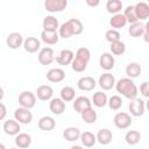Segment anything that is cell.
<instances>
[{
	"mask_svg": "<svg viewBox=\"0 0 149 149\" xmlns=\"http://www.w3.org/2000/svg\"><path fill=\"white\" fill-rule=\"evenodd\" d=\"M115 88L118 93H121L127 99H135L137 97V87L133 79L130 78H121L115 83Z\"/></svg>",
	"mask_w": 149,
	"mask_h": 149,
	"instance_id": "1",
	"label": "cell"
},
{
	"mask_svg": "<svg viewBox=\"0 0 149 149\" xmlns=\"http://www.w3.org/2000/svg\"><path fill=\"white\" fill-rule=\"evenodd\" d=\"M19 104L21 107L30 109L36 105V95L30 91H23L19 94Z\"/></svg>",
	"mask_w": 149,
	"mask_h": 149,
	"instance_id": "2",
	"label": "cell"
},
{
	"mask_svg": "<svg viewBox=\"0 0 149 149\" xmlns=\"http://www.w3.org/2000/svg\"><path fill=\"white\" fill-rule=\"evenodd\" d=\"M113 121H114V125H115L116 128H119V129H127L132 125L133 120H132V118H130V115L128 113L119 112V113H116L114 115Z\"/></svg>",
	"mask_w": 149,
	"mask_h": 149,
	"instance_id": "3",
	"label": "cell"
},
{
	"mask_svg": "<svg viewBox=\"0 0 149 149\" xmlns=\"http://www.w3.org/2000/svg\"><path fill=\"white\" fill-rule=\"evenodd\" d=\"M128 108H129V112L133 116H142L144 114V111H146L144 100H142L140 98H135V99L130 100Z\"/></svg>",
	"mask_w": 149,
	"mask_h": 149,
	"instance_id": "4",
	"label": "cell"
},
{
	"mask_svg": "<svg viewBox=\"0 0 149 149\" xmlns=\"http://www.w3.org/2000/svg\"><path fill=\"white\" fill-rule=\"evenodd\" d=\"M14 118H15V121H17L19 123L28 125L33 120V113L30 112V109L20 107L14 111Z\"/></svg>",
	"mask_w": 149,
	"mask_h": 149,
	"instance_id": "5",
	"label": "cell"
},
{
	"mask_svg": "<svg viewBox=\"0 0 149 149\" xmlns=\"http://www.w3.org/2000/svg\"><path fill=\"white\" fill-rule=\"evenodd\" d=\"M55 59V52H54V49L52 48H49V47H45V48H42L38 52V62L40 64L42 65H49L54 62Z\"/></svg>",
	"mask_w": 149,
	"mask_h": 149,
	"instance_id": "6",
	"label": "cell"
},
{
	"mask_svg": "<svg viewBox=\"0 0 149 149\" xmlns=\"http://www.w3.org/2000/svg\"><path fill=\"white\" fill-rule=\"evenodd\" d=\"M66 6H68L66 0H45V2H44L45 9L50 13L62 12L65 9Z\"/></svg>",
	"mask_w": 149,
	"mask_h": 149,
	"instance_id": "7",
	"label": "cell"
},
{
	"mask_svg": "<svg viewBox=\"0 0 149 149\" xmlns=\"http://www.w3.org/2000/svg\"><path fill=\"white\" fill-rule=\"evenodd\" d=\"M6 44L10 49H19L23 44V36L17 31H13L8 34L6 38Z\"/></svg>",
	"mask_w": 149,
	"mask_h": 149,
	"instance_id": "8",
	"label": "cell"
},
{
	"mask_svg": "<svg viewBox=\"0 0 149 149\" xmlns=\"http://www.w3.org/2000/svg\"><path fill=\"white\" fill-rule=\"evenodd\" d=\"M98 84L99 86L102 88V90H112L114 86H115V78L112 73L109 72H106V73H102L100 77H99V80H98Z\"/></svg>",
	"mask_w": 149,
	"mask_h": 149,
	"instance_id": "9",
	"label": "cell"
},
{
	"mask_svg": "<svg viewBox=\"0 0 149 149\" xmlns=\"http://www.w3.org/2000/svg\"><path fill=\"white\" fill-rule=\"evenodd\" d=\"M74 58V55H73V51L70 50V49H64L62 50L57 56H56V62L59 64V65H69L72 63Z\"/></svg>",
	"mask_w": 149,
	"mask_h": 149,
	"instance_id": "10",
	"label": "cell"
},
{
	"mask_svg": "<svg viewBox=\"0 0 149 149\" xmlns=\"http://www.w3.org/2000/svg\"><path fill=\"white\" fill-rule=\"evenodd\" d=\"M90 107H92V102H91V100H90L87 97L81 95V97L76 98L74 101H73V109H74L77 113H79V114H80L83 111H85V109H87V108H90Z\"/></svg>",
	"mask_w": 149,
	"mask_h": 149,
	"instance_id": "11",
	"label": "cell"
},
{
	"mask_svg": "<svg viewBox=\"0 0 149 149\" xmlns=\"http://www.w3.org/2000/svg\"><path fill=\"white\" fill-rule=\"evenodd\" d=\"M64 78H65V72L63 69L54 68L47 72V79L50 83H61L62 80H64Z\"/></svg>",
	"mask_w": 149,
	"mask_h": 149,
	"instance_id": "12",
	"label": "cell"
},
{
	"mask_svg": "<svg viewBox=\"0 0 149 149\" xmlns=\"http://www.w3.org/2000/svg\"><path fill=\"white\" fill-rule=\"evenodd\" d=\"M52 94H54V90L50 85H41L36 90V97H37V99H40L42 101L51 100Z\"/></svg>",
	"mask_w": 149,
	"mask_h": 149,
	"instance_id": "13",
	"label": "cell"
},
{
	"mask_svg": "<svg viewBox=\"0 0 149 149\" xmlns=\"http://www.w3.org/2000/svg\"><path fill=\"white\" fill-rule=\"evenodd\" d=\"M23 48L28 54H34L41 48V42L36 37H27L23 40Z\"/></svg>",
	"mask_w": 149,
	"mask_h": 149,
	"instance_id": "14",
	"label": "cell"
},
{
	"mask_svg": "<svg viewBox=\"0 0 149 149\" xmlns=\"http://www.w3.org/2000/svg\"><path fill=\"white\" fill-rule=\"evenodd\" d=\"M99 64L101 66V69L104 70H112L114 68V64H115V61H114V56L109 52H104L100 55V58H99Z\"/></svg>",
	"mask_w": 149,
	"mask_h": 149,
	"instance_id": "15",
	"label": "cell"
},
{
	"mask_svg": "<svg viewBox=\"0 0 149 149\" xmlns=\"http://www.w3.org/2000/svg\"><path fill=\"white\" fill-rule=\"evenodd\" d=\"M77 86L81 91H92L97 86V83H95V80H94L93 77L86 76V77H81L77 81Z\"/></svg>",
	"mask_w": 149,
	"mask_h": 149,
	"instance_id": "16",
	"label": "cell"
},
{
	"mask_svg": "<svg viewBox=\"0 0 149 149\" xmlns=\"http://www.w3.org/2000/svg\"><path fill=\"white\" fill-rule=\"evenodd\" d=\"M49 108L52 114L61 115L65 111V102L61 98H52L49 102Z\"/></svg>",
	"mask_w": 149,
	"mask_h": 149,
	"instance_id": "17",
	"label": "cell"
},
{
	"mask_svg": "<svg viewBox=\"0 0 149 149\" xmlns=\"http://www.w3.org/2000/svg\"><path fill=\"white\" fill-rule=\"evenodd\" d=\"M2 129L3 132L7 134V135H17L19 132L21 130V126L17 121L15 120H7L3 122V126H2Z\"/></svg>",
	"mask_w": 149,
	"mask_h": 149,
	"instance_id": "18",
	"label": "cell"
},
{
	"mask_svg": "<svg viewBox=\"0 0 149 149\" xmlns=\"http://www.w3.org/2000/svg\"><path fill=\"white\" fill-rule=\"evenodd\" d=\"M134 9L139 20H147L149 17V5L147 2H137L134 5Z\"/></svg>",
	"mask_w": 149,
	"mask_h": 149,
	"instance_id": "19",
	"label": "cell"
},
{
	"mask_svg": "<svg viewBox=\"0 0 149 149\" xmlns=\"http://www.w3.org/2000/svg\"><path fill=\"white\" fill-rule=\"evenodd\" d=\"M42 26H43V30H47V31H57V29L59 28L58 20L52 15H47L43 19Z\"/></svg>",
	"mask_w": 149,
	"mask_h": 149,
	"instance_id": "20",
	"label": "cell"
},
{
	"mask_svg": "<svg viewBox=\"0 0 149 149\" xmlns=\"http://www.w3.org/2000/svg\"><path fill=\"white\" fill-rule=\"evenodd\" d=\"M95 139H97V141H98L100 144L107 146V144H109V143L112 142V140H113V134H112V132H111L109 129L102 128V129H100V130L97 133Z\"/></svg>",
	"mask_w": 149,
	"mask_h": 149,
	"instance_id": "21",
	"label": "cell"
},
{
	"mask_svg": "<svg viewBox=\"0 0 149 149\" xmlns=\"http://www.w3.org/2000/svg\"><path fill=\"white\" fill-rule=\"evenodd\" d=\"M38 128L41 130H44V132H50L55 128L56 126V121L52 116H49V115H45V116H42L40 120H38Z\"/></svg>",
	"mask_w": 149,
	"mask_h": 149,
	"instance_id": "22",
	"label": "cell"
},
{
	"mask_svg": "<svg viewBox=\"0 0 149 149\" xmlns=\"http://www.w3.org/2000/svg\"><path fill=\"white\" fill-rule=\"evenodd\" d=\"M15 144L19 149H26L31 144V136L27 133H19L15 136Z\"/></svg>",
	"mask_w": 149,
	"mask_h": 149,
	"instance_id": "23",
	"label": "cell"
},
{
	"mask_svg": "<svg viewBox=\"0 0 149 149\" xmlns=\"http://www.w3.org/2000/svg\"><path fill=\"white\" fill-rule=\"evenodd\" d=\"M141 72H142L141 65L136 62H132L126 66V74L128 76L127 78H130V79L137 78L141 74Z\"/></svg>",
	"mask_w": 149,
	"mask_h": 149,
	"instance_id": "24",
	"label": "cell"
},
{
	"mask_svg": "<svg viewBox=\"0 0 149 149\" xmlns=\"http://www.w3.org/2000/svg\"><path fill=\"white\" fill-rule=\"evenodd\" d=\"M63 137L69 142L77 141L80 137V130L77 127H68L63 132Z\"/></svg>",
	"mask_w": 149,
	"mask_h": 149,
	"instance_id": "25",
	"label": "cell"
},
{
	"mask_svg": "<svg viewBox=\"0 0 149 149\" xmlns=\"http://www.w3.org/2000/svg\"><path fill=\"white\" fill-rule=\"evenodd\" d=\"M126 23H127V21H126L125 16H123L121 13L114 14V15L111 17V20H109L111 27H112L113 29H115V30H118V29H120V28H123V27L126 26Z\"/></svg>",
	"mask_w": 149,
	"mask_h": 149,
	"instance_id": "26",
	"label": "cell"
},
{
	"mask_svg": "<svg viewBox=\"0 0 149 149\" xmlns=\"http://www.w3.org/2000/svg\"><path fill=\"white\" fill-rule=\"evenodd\" d=\"M41 40L45 43V44H56L59 40L58 33L57 31H47L43 30L41 33Z\"/></svg>",
	"mask_w": 149,
	"mask_h": 149,
	"instance_id": "27",
	"label": "cell"
},
{
	"mask_svg": "<svg viewBox=\"0 0 149 149\" xmlns=\"http://www.w3.org/2000/svg\"><path fill=\"white\" fill-rule=\"evenodd\" d=\"M80 141L83 143L84 147L86 148H91L97 142V139H95V135L91 132H84V133H80Z\"/></svg>",
	"mask_w": 149,
	"mask_h": 149,
	"instance_id": "28",
	"label": "cell"
},
{
	"mask_svg": "<svg viewBox=\"0 0 149 149\" xmlns=\"http://www.w3.org/2000/svg\"><path fill=\"white\" fill-rule=\"evenodd\" d=\"M143 30H144V24L140 21L132 23L128 28V33L132 37H140L143 35Z\"/></svg>",
	"mask_w": 149,
	"mask_h": 149,
	"instance_id": "29",
	"label": "cell"
},
{
	"mask_svg": "<svg viewBox=\"0 0 149 149\" xmlns=\"http://www.w3.org/2000/svg\"><path fill=\"white\" fill-rule=\"evenodd\" d=\"M107 100H108V99H107L106 93H104V92H101V91L95 92V93L93 94V98H92L93 105H94L95 107H99V108L105 107V106L107 105Z\"/></svg>",
	"mask_w": 149,
	"mask_h": 149,
	"instance_id": "30",
	"label": "cell"
},
{
	"mask_svg": "<svg viewBox=\"0 0 149 149\" xmlns=\"http://www.w3.org/2000/svg\"><path fill=\"white\" fill-rule=\"evenodd\" d=\"M80 115H81V119H83L86 123H88V125L94 123V122L97 121V119H98V114H97V112H95L92 107H90V108L83 111V112L80 113Z\"/></svg>",
	"mask_w": 149,
	"mask_h": 149,
	"instance_id": "31",
	"label": "cell"
},
{
	"mask_svg": "<svg viewBox=\"0 0 149 149\" xmlns=\"http://www.w3.org/2000/svg\"><path fill=\"white\" fill-rule=\"evenodd\" d=\"M76 97V91L73 87L71 86H64L62 90H61V99L64 101V102H69V101H72Z\"/></svg>",
	"mask_w": 149,
	"mask_h": 149,
	"instance_id": "32",
	"label": "cell"
},
{
	"mask_svg": "<svg viewBox=\"0 0 149 149\" xmlns=\"http://www.w3.org/2000/svg\"><path fill=\"white\" fill-rule=\"evenodd\" d=\"M106 9L111 14H118L122 9V2L120 0H108L106 2Z\"/></svg>",
	"mask_w": 149,
	"mask_h": 149,
	"instance_id": "33",
	"label": "cell"
},
{
	"mask_svg": "<svg viewBox=\"0 0 149 149\" xmlns=\"http://www.w3.org/2000/svg\"><path fill=\"white\" fill-rule=\"evenodd\" d=\"M122 15L125 16L126 21L129 22L130 24H132V23H135V22L139 21L137 16H136V13H135V9H134V5H129V6H127V7L125 8V12H123Z\"/></svg>",
	"mask_w": 149,
	"mask_h": 149,
	"instance_id": "34",
	"label": "cell"
},
{
	"mask_svg": "<svg viewBox=\"0 0 149 149\" xmlns=\"http://www.w3.org/2000/svg\"><path fill=\"white\" fill-rule=\"evenodd\" d=\"M58 36L62 38H70L71 36H73V30H72V27L69 23V21L64 22L58 28Z\"/></svg>",
	"mask_w": 149,
	"mask_h": 149,
	"instance_id": "35",
	"label": "cell"
},
{
	"mask_svg": "<svg viewBox=\"0 0 149 149\" xmlns=\"http://www.w3.org/2000/svg\"><path fill=\"white\" fill-rule=\"evenodd\" d=\"M125 140H126L127 144H129V146H135V144H137V143L140 142V140H141V134H140V132H137V130H129V132H127V134H126V136H125Z\"/></svg>",
	"mask_w": 149,
	"mask_h": 149,
	"instance_id": "36",
	"label": "cell"
},
{
	"mask_svg": "<svg viewBox=\"0 0 149 149\" xmlns=\"http://www.w3.org/2000/svg\"><path fill=\"white\" fill-rule=\"evenodd\" d=\"M111 54L112 55H115V56H121L125 51H126V45L123 42L121 41H118V42H113L111 43Z\"/></svg>",
	"mask_w": 149,
	"mask_h": 149,
	"instance_id": "37",
	"label": "cell"
},
{
	"mask_svg": "<svg viewBox=\"0 0 149 149\" xmlns=\"http://www.w3.org/2000/svg\"><path fill=\"white\" fill-rule=\"evenodd\" d=\"M74 58H78V59H80V61H83L85 63H88V61L91 58V51H90V49H87L85 47L79 48L77 50V52H76V57Z\"/></svg>",
	"mask_w": 149,
	"mask_h": 149,
	"instance_id": "38",
	"label": "cell"
},
{
	"mask_svg": "<svg viewBox=\"0 0 149 149\" xmlns=\"http://www.w3.org/2000/svg\"><path fill=\"white\" fill-rule=\"evenodd\" d=\"M107 105L109 106L111 109L113 111H118L119 108H121L122 106V99L119 97V95H112L108 100H107Z\"/></svg>",
	"mask_w": 149,
	"mask_h": 149,
	"instance_id": "39",
	"label": "cell"
},
{
	"mask_svg": "<svg viewBox=\"0 0 149 149\" xmlns=\"http://www.w3.org/2000/svg\"><path fill=\"white\" fill-rule=\"evenodd\" d=\"M69 23H70L71 27H72L73 35H79V34L83 33L84 26H83V23H81L80 20H78V19H70V20H69Z\"/></svg>",
	"mask_w": 149,
	"mask_h": 149,
	"instance_id": "40",
	"label": "cell"
},
{
	"mask_svg": "<svg viewBox=\"0 0 149 149\" xmlns=\"http://www.w3.org/2000/svg\"><path fill=\"white\" fill-rule=\"evenodd\" d=\"M71 66H72V70L74 72H83L86 70V66H87V63L78 59V58H73L72 63H71Z\"/></svg>",
	"mask_w": 149,
	"mask_h": 149,
	"instance_id": "41",
	"label": "cell"
},
{
	"mask_svg": "<svg viewBox=\"0 0 149 149\" xmlns=\"http://www.w3.org/2000/svg\"><path fill=\"white\" fill-rule=\"evenodd\" d=\"M105 37L106 40L109 42V43H113V42H118L120 41V33L115 29H109L106 31L105 34Z\"/></svg>",
	"mask_w": 149,
	"mask_h": 149,
	"instance_id": "42",
	"label": "cell"
},
{
	"mask_svg": "<svg viewBox=\"0 0 149 149\" xmlns=\"http://www.w3.org/2000/svg\"><path fill=\"white\" fill-rule=\"evenodd\" d=\"M140 92H141V94H142L143 97H146V98L149 97V83H148V81H143V83L141 84V86H140Z\"/></svg>",
	"mask_w": 149,
	"mask_h": 149,
	"instance_id": "43",
	"label": "cell"
},
{
	"mask_svg": "<svg viewBox=\"0 0 149 149\" xmlns=\"http://www.w3.org/2000/svg\"><path fill=\"white\" fill-rule=\"evenodd\" d=\"M6 114H7V109H6V106L0 102V121L3 120L6 118Z\"/></svg>",
	"mask_w": 149,
	"mask_h": 149,
	"instance_id": "44",
	"label": "cell"
},
{
	"mask_svg": "<svg viewBox=\"0 0 149 149\" xmlns=\"http://www.w3.org/2000/svg\"><path fill=\"white\" fill-rule=\"evenodd\" d=\"M143 37H144V41H146V42H148V41H149V23H146V24H144Z\"/></svg>",
	"mask_w": 149,
	"mask_h": 149,
	"instance_id": "45",
	"label": "cell"
},
{
	"mask_svg": "<svg viewBox=\"0 0 149 149\" xmlns=\"http://www.w3.org/2000/svg\"><path fill=\"white\" fill-rule=\"evenodd\" d=\"M86 3H87L88 6H91V7H97V6L100 3V1H99V0H95V1H92V0H86Z\"/></svg>",
	"mask_w": 149,
	"mask_h": 149,
	"instance_id": "46",
	"label": "cell"
},
{
	"mask_svg": "<svg viewBox=\"0 0 149 149\" xmlns=\"http://www.w3.org/2000/svg\"><path fill=\"white\" fill-rule=\"evenodd\" d=\"M70 149H84L83 147H80V146H72Z\"/></svg>",
	"mask_w": 149,
	"mask_h": 149,
	"instance_id": "47",
	"label": "cell"
},
{
	"mask_svg": "<svg viewBox=\"0 0 149 149\" xmlns=\"http://www.w3.org/2000/svg\"><path fill=\"white\" fill-rule=\"evenodd\" d=\"M2 98H3V90H2V87H0V101Z\"/></svg>",
	"mask_w": 149,
	"mask_h": 149,
	"instance_id": "48",
	"label": "cell"
},
{
	"mask_svg": "<svg viewBox=\"0 0 149 149\" xmlns=\"http://www.w3.org/2000/svg\"><path fill=\"white\" fill-rule=\"evenodd\" d=\"M0 149H6V148H5V146H3L2 143H0Z\"/></svg>",
	"mask_w": 149,
	"mask_h": 149,
	"instance_id": "49",
	"label": "cell"
},
{
	"mask_svg": "<svg viewBox=\"0 0 149 149\" xmlns=\"http://www.w3.org/2000/svg\"><path fill=\"white\" fill-rule=\"evenodd\" d=\"M10 149H19V148H17V147H16V148H15V147H14V148H10Z\"/></svg>",
	"mask_w": 149,
	"mask_h": 149,
	"instance_id": "50",
	"label": "cell"
}]
</instances>
